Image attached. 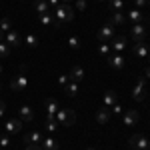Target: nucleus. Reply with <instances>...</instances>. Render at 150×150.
I'll return each mask as SVG.
<instances>
[{"mask_svg":"<svg viewBox=\"0 0 150 150\" xmlns=\"http://www.w3.org/2000/svg\"><path fill=\"white\" fill-rule=\"evenodd\" d=\"M54 18H56L60 24L70 22V20L74 18V10H72V6L66 4V2H60L56 8H54Z\"/></svg>","mask_w":150,"mask_h":150,"instance_id":"1","label":"nucleus"},{"mask_svg":"<svg viewBox=\"0 0 150 150\" xmlns=\"http://www.w3.org/2000/svg\"><path fill=\"white\" fill-rule=\"evenodd\" d=\"M56 122L58 124H64V126H72V124L76 122L74 110H70V108H60L56 112Z\"/></svg>","mask_w":150,"mask_h":150,"instance_id":"2","label":"nucleus"},{"mask_svg":"<svg viewBox=\"0 0 150 150\" xmlns=\"http://www.w3.org/2000/svg\"><path fill=\"white\" fill-rule=\"evenodd\" d=\"M132 98L136 102H144V98H146V80L144 78H138L136 80L134 88H132Z\"/></svg>","mask_w":150,"mask_h":150,"instance_id":"3","label":"nucleus"},{"mask_svg":"<svg viewBox=\"0 0 150 150\" xmlns=\"http://www.w3.org/2000/svg\"><path fill=\"white\" fill-rule=\"evenodd\" d=\"M128 146L132 150H148V138H144L142 134H132L128 140Z\"/></svg>","mask_w":150,"mask_h":150,"instance_id":"4","label":"nucleus"},{"mask_svg":"<svg viewBox=\"0 0 150 150\" xmlns=\"http://www.w3.org/2000/svg\"><path fill=\"white\" fill-rule=\"evenodd\" d=\"M96 38H98V42H106V44H108V42H110V40L114 38V26H112L110 22H106L102 28L98 30Z\"/></svg>","mask_w":150,"mask_h":150,"instance_id":"5","label":"nucleus"},{"mask_svg":"<svg viewBox=\"0 0 150 150\" xmlns=\"http://www.w3.org/2000/svg\"><path fill=\"white\" fill-rule=\"evenodd\" d=\"M130 38H132L134 44L144 42V38H146V28H144V24H132V28H130Z\"/></svg>","mask_w":150,"mask_h":150,"instance_id":"6","label":"nucleus"},{"mask_svg":"<svg viewBox=\"0 0 150 150\" xmlns=\"http://www.w3.org/2000/svg\"><path fill=\"white\" fill-rule=\"evenodd\" d=\"M10 88L14 90V92H24V90L28 88V78H26L24 74H18L16 78H12Z\"/></svg>","mask_w":150,"mask_h":150,"instance_id":"7","label":"nucleus"},{"mask_svg":"<svg viewBox=\"0 0 150 150\" xmlns=\"http://www.w3.org/2000/svg\"><path fill=\"white\" fill-rule=\"evenodd\" d=\"M124 64H126V58L122 56V54H110L108 56V66L110 68H114V70H122L124 68Z\"/></svg>","mask_w":150,"mask_h":150,"instance_id":"8","label":"nucleus"},{"mask_svg":"<svg viewBox=\"0 0 150 150\" xmlns=\"http://www.w3.org/2000/svg\"><path fill=\"white\" fill-rule=\"evenodd\" d=\"M108 44H110V50H112V52L120 54V52L126 48V38H124V36H114Z\"/></svg>","mask_w":150,"mask_h":150,"instance_id":"9","label":"nucleus"},{"mask_svg":"<svg viewBox=\"0 0 150 150\" xmlns=\"http://www.w3.org/2000/svg\"><path fill=\"white\" fill-rule=\"evenodd\" d=\"M4 130H6L8 136H10V134H16V132H20V130H22V120H20V118H18V120H16V118L8 120V122L4 124Z\"/></svg>","mask_w":150,"mask_h":150,"instance_id":"10","label":"nucleus"},{"mask_svg":"<svg viewBox=\"0 0 150 150\" xmlns=\"http://www.w3.org/2000/svg\"><path fill=\"white\" fill-rule=\"evenodd\" d=\"M126 22H132V24H142L144 22V12L134 8V10H128L126 12Z\"/></svg>","mask_w":150,"mask_h":150,"instance_id":"11","label":"nucleus"},{"mask_svg":"<svg viewBox=\"0 0 150 150\" xmlns=\"http://www.w3.org/2000/svg\"><path fill=\"white\" fill-rule=\"evenodd\" d=\"M140 120V114L136 110H128V112H122V122L126 124V126H134V124H138Z\"/></svg>","mask_w":150,"mask_h":150,"instance_id":"12","label":"nucleus"},{"mask_svg":"<svg viewBox=\"0 0 150 150\" xmlns=\"http://www.w3.org/2000/svg\"><path fill=\"white\" fill-rule=\"evenodd\" d=\"M110 116H112L110 108H108V106H102V108L96 110V122H98V124H108Z\"/></svg>","mask_w":150,"mask_h":150,"instance_id":"13","label":"nucleus"},{"mask_svg":"<svg viewBox=\"0 0 150 150\" xmlns=\"http://www.w3.org/2000/svg\"><path fill=\"white\" fill-rule=\"evenodd\" d=\"M24 144H26V146H38V144H42V134H40L38 130L26 134V136H24Z\"/></svg>","mask_w":150,"mask_h":150,"instance_id":"14","label":"nucleus"},{"mask_svg":"<svg viewBox=\"0 0 150 150\" xmlns=\"http://www.w3.org/2000/svg\"><path fill=\"white\" fill-rule=\"evenodd\" d=\"M40 24H44V26H54V28H62V24L58 22V20L52 16V14H50V12L40 14Z\"/></svg>","mask_w":150,"mask_h":150,"instance_id":"15","label":"nucleus"},{"mask_svg":"<svg viewBox=\"0 0 150 150\" xmlns=\"http://www.w3.org/2000/svg\"><path fill=\"white\" fill-rule=\"evenodd\" d=\"M18 116H20V120L22 122H32V118H34V112H32V108L30 106H20L18 108Z\"/></svg>","mask_w":150,"mask_h":150,"instance_id":"16","label":"nucleus"},{"mask_svg":"<svg viewBox=\"0 0 150 150\" xmlns=\"http://www.w3.org/2000/svg\"><path fill=\"white\" fill-rule=\"evenodd\" d=\"M108 22L112 24V26H122V24H126V12L120 10V12H112V16H110V20Z\"/></svg>","mask_w":150,"mask_h":150,"instance_id":"17","label":"nucleus"},{"mask_svg":"<svg viewBox=\"0 0 150 150\" xmlns=\"http://www.w3.org/2000/svg\"><path fill=\"white\" fill-rule=\"evenodd\" d=\"M6 42L10 44V48H18L20 46V36H18V32L12 28L10 32H6Z\"/></svg>","mask_w":150,"mask_h":150,"instance_id":"18","label":"nucleus"},{"mask_svg":"<svg viewBox=\"0 0 150 150\" xmlns=\"http://www.w3.org/2000/svg\"><path fill=\"white\" fill-rule=\"evenodd\" d=\"M68 78H70V82H78V84H80L82 78H84V70H82V66H74V68L70 70Z\"/></svg>","mask_w":150,"mask_h":150,"instance_id":"19","label":"nucleus"},{"mask_svg":"<svg viewBox=\"0 0 150 150\" xmlns=\"http://www.w3.org/2000/svg\"><path fill=\"white\" fill-rule=\"evenodd\" d=\"M148 54H150V50H148V46H146L144 42L134 44V56L136 58H148Z\"/></svg>","mask_w":150,"mask_h":150,"instance_id":"20","label":"nucleus"},{"mask_svg":"<svg viewBox=\"0 0 150 150\" xmlns=\"http://www.w3.org/2000/svg\"><path fill=\"white\" fill-rule=\"evenodd\" d=\"M44 106H46V110H48V114H54L56 116V112L60 110V104H58V100L56 98H46V102H44Z\"/></svg>","mask_w":150,"mask_h":150,"instance_id":"21","label":"nucleus"},{"mask_svg":"<svg viewBox=\"0 0 150 150\" xmlns=\"http://www.w3.org/2000/svg\"><path fill=\"white\" fill-rule=\"evenodd\" d=\"M42 150H58V142L56 138H52V136H46V138H42Z\"/></svg>","mask_w":150,"mask_h":150,"instance_id":"22","label":"nucleus"},{"mask_svg":"<svg viewBox=\"0 0 150 150\" xmlns=\"http://www.w3.org/2000/svg\"><path fill=\"white\" fill-rule=\"evenodd\" d=\"M118 102V94L114 92V90H108V92L104 94V106H114V104Z\"/></svg>","mask_w":150,"mask_h":150,"instance_id":"23","label":"nucleus"},{"mask_svg":"<svg viewBox=\"0 0 150 150\" xmlns=\"http://www.w3.org/2000/svg\"><path fill=\"white\" fill-rule=\"evenodd\" d=\"M34 12H38V14H46V12H50L48 0H36L34 2Z\"/></svg>","mask_w":150,"mask_h":150,"instance_id":"24","label":"nucleus"},{"mask_svg":"<svg viewBox=\"0 0 150 150\" xmlns=\"http://www.w3.org/2000/svg\"><path fill=\"white\" fill-rule=\"evenodd\" d=\"M108 8H110V12L124 10V0H108Z\"/></svg>","mask_w":150,"mask_h":150,"instance_id":"25","label":"nucleus"},{"mask_svg":"<svg viewBox=\"0 0 150 150\" xmlns=\"http://www.w3.org/2000/svg\"><path fill=\"white\" fill-rule=\"evenodd\" d=\"M78 86H80L78 82H68V84L64 86V92H66V96H70V98H72V96H76V92H78Z\"/></svg>","mask_w":150,"mask_h":150,"instance_id":"26","label":"nucleus"},{"mask_svg":"<svg viewBox=\"0 0 150 150\" xmlns=\"http://www.w3.org/2000/svg\"><path fill=\"white\" fill-rule=\"evenodd\" d=\"M56 128H58L56 116H54V114H48V116H46V130H48V132H54Z\"/></svg>","mask_w":150,"mask_h":150,"instance_id":"27","label":"nucleus"},{"mask_svg":"<svg viewBox=\"0 0 150 150\" xmlns=\"http://www.w3.org/2000/svg\"><path fill=\"white\" fill-rule=\"evenodd\" d=\"M12 28H14V26H12V20L8 16H4V18L0 20V30H2V32H10Z\"/></svg>","mask_w":150,"mask_h":150,"instance_id":"28","label":"nucleus"},{"mask_svg":"<svg viewBox=\"0 0 150 150\" xmlns=\"http://www.w3.org/2000/svg\"><path fill=\"white\" fill-rule=\"evenodd\" d=\"M110 52H112V50H110V44L100 42V46H98V54H100V56H104V58H108V56H110Z\"/></svg>","mask_w":150,"mask_h":150,"instance_id":"29","label":"nucleus"},{"mask_svg":"<svg viewBox=\"0 0 150 150\" xmlns=\"http://www.w3.org/2000/svg\"><path fill=\"white\" fill-rule=\"evenodd\" d=\"M10 56V44L8 42H0V58H8Z\"/></svg>","mask_w":150,"mask_h":150,"instance_id":"30","label":"nucleus"},{"mask_svg":"<svg viewBox=\"0 0 150 150\" xmlns=\"http://www.w3.org/2000/svg\"><path fill=\"white\" fill-rule=\"evenodd\" d=\"M68 46L72 48V50H80V46H82V44H80V38L72 34V36L68 38Z\"/></svg>","mask_w":150,"mask_h":150,"instance_id":"31","label":"nucleus"},{"mask_svg":"<svg viewBox=\"0 0 150 150\" xmlns=\"http://www.w3.org/2000/svg\"><path fill=\"white\" fill-rule=\"evenodd\" d=\"M26 44L30 48H36L38 46V38H36L34 34H26Z\"/></svg>","mask_w":150,"mask_h":150,"instance_id":"32","label":"nucleus"},{"mask_svg":"<svg viewBox=\"0 0 150 150\" xmlns=\"http://www.w3.org/2000/svg\"><path fill=\"white\" fill-rule=\"evenodd\" d=\"M10 146V136H0V148H8Z\"/></svg>","mask_w":150,"mask_h":150,"instance_id":"33","label":"nucleus"},{"mask_svg":"<svg viewBox=\"0 0 150 150\" xmlns=\"http://www.w3.org/2000/svg\"><path fill=\"white\" fill-rule=\"evenodd\" d=\"M68 82H70L68 74H62V76H60V78H58V84H60V86H62V88H64V86H66V84H68Z\"/></svg>","mask_w":150,"mask_h":150,"instance_id":"34","label":"nucleus"},{"mask_svg":"<svg viewBox=\"0 0 150 150\" xmlns=\"http://www.w3.org/2000/svg\"><path fill=\"white\" fill-rule=\"evenodd\" d=\"M110 108H112V112H114V114H122V112H124V108H122L118 102H116L114 106H110Z\"/></svg>","mask_w":150,"mask_h":150,"instance_id":"35","label":"nucleus"},{"mask_svg":"<svg viewBox=\"0 0 150 150\" xmlns=\"http://www.w3.org/2000/svg\"><path fill=\"white\" fill-rule=\"evenodd\" d=\"M76 8L80 12H84L86 10V0H76Z\"/></svg>","mask_w":150,"mask_h":150,"instance_id":"36","label":"nucleus"},{"mask_svg":"<svg viewBox=\"0 0 150 150\" xmlns=\"http://www.w3.org/2000/svg\"><path fill=\"white\" fill-rule=\"evenodd\" d=\"M58 4H60V0H48V6H50V8H52V10H54V8H56Z\"/></svg>","mask_w":150,"mask_h":150,"instance_id":"37","label":"nucleus"},{"mask_svg":"<svg viewBox=\"0 0 150 150\" xmlns=\"http://www.w3.org/2000/svg\"><path fill=\"white\" fill-rule=\"evenodd\" d=\"M4 110H6V104H4V100H0V118L4 116Z\"/></svg>","mask_w":150,"mask_h":150,"instance_id":"38","label":"nucleus"},{"mask_svg":"<svg viewBox=\"0 0 150 150\" xmlns=\"http://www.w3.org/2000/svg\"><path fill=\"white\" fill-rule=\"evenodd\" d=\"M144 4H146V0H136V8H142V6H144Z\"/></svg>","mask_w":150,"mask_h":150,"instance_id":"39","label":"nucleus"},{"mask_svg":"<svg viewBox=\"0 0 150 150\" xmlns=\"http://www.w3.org/2000/svg\"><path fill=\"white\" fill-rule=\"evenodd\" d=\"M26 150H42V146L38 144V146H26Z\"/></svg>","mask_w":150,"mask_h":150,"instance_id":"40","label":"nucleus"},{"mask_svg":"<svg viewBox=\"0 0 150 150\" xmlns=\"http://www.w3.org/2000/svg\"><path fill=\"white\" fill-rule=\"evenodd\" d=\"M144 78H150V66L146 68V72H144Z\"/></svg>","mask_w":150,"mask_h":150,"instance_id":"41","label":"nucleus"},{"mask_svg":"<svg viewBox=\"0 0 150 150\" xmlns=\"http://www.w3.org/2000/svg\"><path fill=\"white\" fill-rule=\"evenodd\" d=\"M0 42H2V30H0Z\"/></svg>","mask_w":150,"mask_h":150,"instance_id":"42","label":"nucleus"},{"mask_svg":"<svg viewBox=\"0 0 150 150\" xmlns=\"http://www.w3.org/2000/svg\"><path fill=\"white\" fill-rule=\"evenodd\" d=\"M98 2H108V0H98Z\"/></svg>","mask_w":150,"mask_h":150,"instance_id":"43","label":"nucleus"},{"mask_svg":"<svg viewBox=\"0 0 150 150\" xmlns=\"http://www.w3.org/2000/svg\"><path fill=\"white\" fill-rule=\"evenodd\" d=\"M62 2H66V4H68V2H70V0H62Z\"/></svg>","mask_w":150,"mask_h":150,"instance_id":"44","label":"nucleus"},{"mask_svg":"<svg viewBox=\"0 0 150 150\" xmlns=\"http://www.w3.org/2000/svg\"><path fill=\"white\" fill-rule=\"evenodd\" d=\"M86 150H96V148H86Z\"/></svg>","mask_w":150,"mask_h":150,"instance_id":"45","label":"nucleus"},{"mask_svg":"<svg viewBox=\"0 0 150 150\" xmlns=\"http://www.w3.org/2000/svg\"><path fill=\"white\" fill-rule=\"evenodd\" d=\"M148 150H150V140H148Z\"/></svg>","mask_w":150,"mask_h":150,"instance_id":"46","label":"nucleus"},{"mask_svg":"<svg viewBox=\"0 0 150 150\" xmlns=\"http://www.w3.org/2000/svg\"><path fill=\"white\" fill-rule=\"evenodd\" d=\"M0 72H2V66H0Z\"/></svg>","mask_w":150,"mask_h":150,"instance_id":"47","label":"nucleus"},{"mask_svg":"<svg viewBox=\"0 0 150 150\" xmlns=\"http://www.w3.org/2000/svg\"><path fill=\"white\" fill-rule=\"evenodd\" d=\"M148 60H150V54H148Z\"/></svg>","mask_w":150,"mask_h":150,"instance_id":"48","label":"nucleus"},{"mask_svg":"<svg viewBox=\"0 0 150 150\" xmlns=\"http://www.w3.org/2000/svg\"><path fill=\"white\" fill-rule=\"evenodd\" d=\"M0 150H2V148H0Z\"/></svg>","mask_w":150,"mask_h":150,"instance_id":"49","label":"nucleus"},{"mask_svg":"<svg viewBox=\"0 0 150 150\" xmlns=\"http://www.w3.org/2000/svg\"><path fill=\"white\" fill-rule=\"evenodd\" d=\"M148 2H150V0H148Z\"/></svg>","mask_w":150,"mask_h":150,"instance_id":"50","label":"nucleus"}]
</instances>
